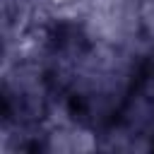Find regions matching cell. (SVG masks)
I'll use <instances>...</instances> for the list:
<instances>
[{"label":"cell","mask_w":154,"mask_h":154,"mask_svg":"<svg viewBox=\"0 0 154 154\" xmlns=\"http://www.w3.org/2000/svg\"><path fill=\"white\" fill-rule=\"evenodd\" d=\"M144 135L149 137V144H147V147H149V149H154V113H152V116H149V120H147V132H144Z\"/></svg>","instance_id":"1"},{"label":"cell","mask_w":154,"mask_h":154,"mask_svg":"<svg viewBox=\"0 0 154 154\" xmlns=\"http://www.w3.org/2000/svg\"><path fill=\"white\" fill-rule=\"evenodd\" d=\"M135 2H147V0H135Z\"/></svg>","instance_id":"2"}]
</instances>
